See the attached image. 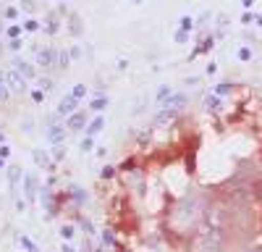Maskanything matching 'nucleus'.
<instances>
[{"label": "nucleus", "mask_w": 262, "mask_h": 252, "mask_svg": "<svg viewBox=\"0 0 262 252\" xmlns=\"http://www.w3.org/2000/svg\"><path fill=\"white\" fill-rule=\"evenodd\" d=\"M189 249L191 252H221L223 249V234L215 226L196 228L189 239Z\"/></svg>", "instance_id": "1"}, {"label": "nucleus", "mask_w": 262, "mask_h": 252, "mask_svg": "<svg viewBox=\"0 0 262 252\" xmlns=\"http://www.w3.org/2000/svg\"><path fill=\"white\" fill-rule=\"evenodd\" d=\"M200 218H202V210H200L196 197H186L176 210H173V223H176L179 228H191V226H196Z\"/></svg>", "instance_id": "2"}, {"label": "nucleus", "mask_w": 262, "mask_h": 252, "mask_svg": "<svg viewBox=\"0 0 262 252\" xmlns=\"http://www.w3.org/2000/svg\"><path fill=\"white\" fill-rule=\"evenodd\" d=\"M76 113V97L69 95V97H63L60 105H58V116H74Z\"/></svg>", "instance_id": "3"}, {"label": "nucleus", "mask_w": 262, "mask_h": 252, "mask_svg": "<svg viewBox=\"0 0 262 252\" xmlns=\"http://www.w3.org/2000/svg\"><path fill=\"white\" fill-rule=\"evenodd\" d=\"M184 102H186V97L184 95H176V97H168L163 105H165L168 111H179V108H184Z\"/></svg>", "instance_id": "4"}, {"label": "nucleus", "mask_w": 262, "mask_h": 252, "mask_svg": "<svg viewBox=\"0 0 262 252\" xmlns=\"http://www.w3.org/2000/svg\"><path fill=\"white\" fill-rule=\"evenodd\" d=\"M66 126H69L71 132L81 129V126H84V113H81V111H76L74 116H69V123H66Z\"/></svg>", "instance_id": "5"}, {"label": "nucleus", "mask_w": 262, "mask_h": 252, "mask_svg": "<svg viewBox=\"0 0 262 252\" xmlns=\"http://www.w3.org/2000/svg\"><path fill=\"white\" fill-rule=\"evenodd\" d=\"M50 139L55 142V144H63V139H66V129H63V126H50Z\"/></svg>", "instance_id": "6"}, {"label": "nucleus", "mask_w": 262, "mask_h": 252, "mask_svg": "<svg viewBox=\"0 0 262 252\" xmlns=\"http://www.w3.org/2000/svg\"><path fill=\"white\" fill-rule=\"evenodd\" d=\"M102 126H105V121H102V118L97 116V118H95V121H92L90 126H86V137H92V134H97V132L102 129Z\"/></svg>", "instance_id": "7"}, {"label": "nucleus", "mask_w": 262, "mask_h": 252, "mask_svg": "<svg viewBox=\"0 0 262 252\" xmlns=\"http://www.w3.org/2000/svg\"><path fill=\"white\" fill-rule=\"evenodd\" d=\"M8 81H11V87H13V90H24V87H27V84H24V76H18L16 71L8 76Z\"/></svg>", "instance_id": "8"}, {"label": "nucleus", "mask_w": 262, "mask_h": 252, "mask_svg": "<svg viewBox=\"0 0 262 252\" xmlns=\"http://www.w3.org/2000/svg\"><path fill=\"white\" fill-rule=\"evenodd\" d=\"M8 179H11V186H16V184H18V179H21V168H18V165H11Z\"/></svg>", "instance_id": "9"}, {"label": "nucleus", "mask_w": 262, "mask_h": 252, "mask_svg": "<svg viewBox=\"0 0 262 252\" xmlns=\"http://www.w3.org/2000/svg\"><path fill=\"white\" fill-rule=\"evenodd\" d=\"M18 242H21V247H24V249H29V252H37V247H34V242H29L27 237H18Z\"/></svg>", "instance_id": "10"}, {"label": "nucleus", "mask_w": 262, "mask_h": 252, "mask_svg": "<svg viewBox=\"0 0 262 252\" xmlns=\"http://www.w3.org/2000/svg\"><path fill=\"white\" fill-rule=\"evenodd\" d=\"M16 69H18L21 74H27V76H32V69L27 66V63H24V60H16Z\"/></svg>", "instance_id": "11"}, {"label": "nucleus", "mask_w": 262, "mask_h": 252, "mask_svg": "<svg viewBox=\"0 0 262 252\" xmlns=\"http://www.w3.org/2000/svg\"><path fill=\"white\" fill-rule=\"evenodd\" d=\"M24 186H27V195L32 197V195H34V179H32V176H27V179H24Z\"/></svg>", "instance_id": "12"}, {"label": "nucleus", "mask_w": 262, "mask_h": 252, "mask_svg": "<svg viewBox=\"0 0 262 252\" xmlns=\"http://www.w3.org/2000/svg\"><path fill=\"white\" fill-rule=\"evenodd\" d=\"M92 150V137H84V142H81V153H90Z\"/></svg>", "instance_id": "13"}, {"label": "nucleus", "mask_w": 262, "mask_h": 252, "mask_svg": "<svg viewBox=\"0 0 262 252\" xmlns=\"http://www.w3.org/2000/svg\"><path fill=\"white\" fill-rule=\"evenodd\" d=\"M60 234H63L66 239H71V237H74V226H63V228H60Z\"/></svg>", "instance_id": "14"}, {"label": "nucleus", "mask_w": 262, "mask_h": 252, "mask_svg": "<svg viewBox=\"0 0 262 252\" xmlns=\"http://www.w3.org/2000/svg\"><path fill=\"white\" fill-rule=\"evenodd\" d=\"M105 105H107V100H102V97H97V100L92 102V108H95V111H102V108H105Z\"/></svg>", "instance_id": "15"}, {"label": "nucleus", "mask_w": 262, "mask_h": 252, "mask_svg": "<svg viewBox=\"0 0 262 252\" xmlns=\"http://www.w3.org/2000/svg\"><path fill=\"white\" fill-rule=\"evenodd\" d=\"M39 63H42V66H50V53H48V50L39 53Z\"/></svg>", "instance_id": "16"}, {"label": "nucleus", "mask_w": 262, "mask_h": 252, "mask_svg": "<svg viewBox=\"0 0 262 252\" xmlns=\"http://www.w3.org/2000/svg\"><path fill=\"white\" fill-rule=\"evenodd\" d=\"M32 100H34V102H42V100H45V92H42V90H34V92H32Z\"/></svg>", "instance_id": "17"}, {"label": "nucleus", "mask_w": 262, "mask_h": 252, "mask_svg": "<svg viewBox=\"0 0 262 252\" xmlns=\"http://www.w3.org/2000/svg\"><path fill=\"white\" fill-rule=\"evenodd\" d=\"M165 97H170V90H168V87H163V90L158 92V100H160V102H165Z\"/></svg>", "instance_id": "18"}, {"label": "nucleus", "mask_w": 262, "mask_h": 252, "mask_svg": "<svg viewBox=\"0 0 262 252\" xmlns=\"http://www.w3.org/2000/svg\"><path fill=\"white\" fill-rule=\"evenodd\" d=\"M34 160H37V163H42V165H48V158L42 155V153H34Z\"/></svg>", "instance_id": "19"}, {"label": "nucleus", "mask_w": 262, "mask_h": 252, "mask_svg": "<svg viewBox=\"0 0 262 252\" xmlns=\"http://www.w3.org/2000/svg\"><path fill=\"white\" fill-rule=\"evenodd\" d=\"M111 176H113V168H111V165L102 168V179H111Z\"/></svg>", "instance_id": "20"}, {"label": "nucleus", "mask_w": 262, "mask_h": 252, "mask_svg": "<svg viewBox=\"0 0 262 252\" xmlns=\"http://www.w3.org/2000/svg\"><path fill=\"white\" fill-rule=\"evenodd\" d=\"M81 95H84V84H79V87H76V90H74V97H76V100H79V97H81Z\"/></svg>", "instance_id": "21"}, {"label": "nucleus", "mask_w": 262, "mask_h": 252, "mask_svg": "<svg viewBox=\"0 0 262 252\" xmlns=\"http://www.w3.org/2000/svg\"><path fill=\"white\" fill-rule=\"evenodd\" d=\"M6 95H8V92H6V87H3V81H0V100H3Z\"/></svg>", "instance_id": "22"}, {"label": "nucleus", "mask_w": 262, "mask_h": 252, "mask_svg": "<svg viewBox=\"0 0 262 252\" xmlns=\"http://www.w3.org/2000/svg\"><path fill=\"white\" fill-rule=\"evenodd\" d=\"M63 252H74V249H71L69 244H63Z\"/></svg>", "instance_id": "23"}, {"label": "nucleus", "mask_w": 262, "mask_h": 252, "mask_svg": "<svg viewBox=\"0 0 262 252\" xmlns=\"http://www.w3.org/2000/svg\"><path fill=\"white\" fill-rule=\"evenodd\" d=\"M257 192H259V197H262V181L257 184Z\"/></svg>", "instance_id": "24"}, {"label": "nucleus", "mask_w": 262, "mask_h": 252, "mask_svg": "<svg viewBox=\"0 0 262 252\" xmlns=\"http://www.w3.org/2000/svg\"><path fill=\"white\" fill-rule=\"evenodd\" d=\"M0 168H6V160L3 158H0Z\"/></svg>", "instance_id": "25"}, {"label": "nucleus", "mask_w": 262, "mask_h": 252, "mask_svg": "<svg viewBox=\"0 0 262 252\" xmlns=\"http://www.w3.org/2000/svg\"><path fill=\"white\" fill-rule=\"evenodd\" d=\"M0 142H3V132H0Z\"/></svg>", "instance_id": "26"}]
</instances>
